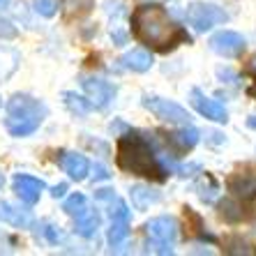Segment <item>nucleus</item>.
Instances as JSON below:
<instances>
[{
    "instance_id": "nucleus-1",
    "label": "nucleus",
    "mask_w": 256,
    "mask_h": 256,
    "mask_svg": "<svg viewBox=\"0 0 256 256\" xmlns=\"http://www.w3.org/2000/svg\"><path fill=\"white\" fill-rule=\"evenodd\" d=\"M132 30L138 42L148 44L157 51H168L180 42H190V37L180 28L162 5H138L132 14Z\"/></svg>"
},
{
    "instance_id": "nucleus-2",
    "label": "nucleus",
    "mask_w": 256,
    "mask_h": 256,
    "mask_svg": "<svg viewBox=\"0 0 256 256\" xmlns=\"http://www.w3.org/2000/svg\"><path fill=\"white\" fill-rule=\"evenodd\" d=\"M116 162L127 173L143 176V178L150 180H164V168L157 164L150 146L138 134H125V136L118 138Z\"/></svg>"
},
{
    "instance_id": "nucleus-3",
    "label": "nucleus",
    "mask_w": 256,
    "mask_h": 256,
    "mask_svg": "<svg viewBox=\"0 0 256 256\" xmlns=\"http://www.w3.org/2000/svg\"><path fill=\"white\" fill-rule=\"evenodd\" d=\"M44 118H46L44 102L30 95H12L7 102L5 130L12 136H28V134L40 130Z\"/></svg>"
},
{
    "instance_id": "nucleus-4",
    "label": "nucleus",
    "mask_w": 256,
    "mask_h": 256,
    "mask_svg": "<svg viewBox=\"0 0 256 256\" xmlns=\"http://www.w3.org/2000/svg\"><path fill=\"white\" fill-rule=\"evenodd\" d=\"M228 14L222 7L212 5V2H192L187 7V24L196 32H206V30L214 28L220 24H226Z\"/></svg>"
},
{
    "instance_id": "nucleus-5",
    "label": "nucleus",
    "mask_w": 256,
    "mask_h": 256,
    "mask_svg": "<svg viewBox=\"0 0 256 256\" xmlns=\"http://www.w3.org/2000/svg\"><path fill=\"white\" fill-rule=\"evenodd\" d=\"M146 231H148V238L152 240L160 254H171L173 242L178 238V222L168 214H160L146 224Z\"/></svg>"
},
{
    "instance_id": "nucleus-6",
    "label": "nucleus",
    "mask_w": 256,
    "mask_h": 256,
    "mask_svg": "<svg viewBox=\"0 0 256 256\" xmlns=\"http://www.w3.org/2000/svg\"><path fill=\"white\" fill-rule=\"evenodd\" d=\"M143 106L148 108L150 114H155L160 120L171 122V125H192V116L187 114V108H182L180 104L164 97H143Z\"/></svg>"
},
{
    "instance_id": "nucleus-7",
    "label": "nucleus",
    "mask_w": 256,
    "mask_h": 256,
    "mask_svg": "<svg viewBox=\"0 0 256 256\" xmlns=\"http://www.w3.org/2000/svg\"><path fill=\"white\" fill-rule=\"evenodd\" d=\"M244 44H247L244 37L236 30H222V32L210 37V48L224 58H238L244 51Z\"/></svg>"
},
{
    "instance_id": "nucleus-8",
    "label": "nucleus",
    "mask_w": 256,
    "mask_h": 256,
    "mask_svg": "<svg viewBox=\"0 0 256 256\" xmlns=\"http://www.w3.org/2000/svg\"><path fill=\"white\" fill-rule=\"evenodd\" d=\"M81 86H84L88 100L92 102V106H100V108L106 106L108 102L116 97V86L104 81V78H100V76H84Z\"/></svg>"
},
{
    "instance_id": "nucleus-9",
    "label": "nucleus",
    "mask_w": 256,
    "mask_h": 256,
    "mask_svg": "<svg viewBox=\"0 0 256 256\" xmlns=\"http://www.w3.org/2000/svg\"><path fill=\"white\" fill-rule=\"evenodd\" d=\"M190 102H192V106L196 108L201 116H206L208 120H214V122H226V120H228L226 108L222 106L217 100H212V97H208V95H203L198 88H194L190 92Z\"/></svg>"
},
{
    "instance_id": "nucleus-10",
    "label": "nucleus",
    "mask_w": 256,
    "mask_h": 256,
    "mask_svg": "<svg viewBox=\"0 0 256 256\" xmlns=\"http://www.w3.org/2000/svg\"><path fill=\"white\" fill-rule=\"evenodd\" d=\"M12 185H14L16 196L24 203H28V206H35V203L40 201V196H42V192H44L42 180L32 178V176H28V173H16L14 180H12Z\"/></svg>"
},
{
    "instance_id": "nucleus-11",
    "label": "nucleus",
    "mask_w": 256,
    "mask_h": 256,
    "mask_svg": "<svg viewBox=\"0 0 256 256\" xmlns=\"http://www.w3.org/2000/svg\"><path fill=\"white\" fill-rule=\"evenodd\" d=\"M60 166L70 176L72 180H86L90 173V162L78 152H62L60 157Z\"/></svg>"
},
{
    "instance_id": "nucleus-12",
    "label": "nucleus",
    "mask_w": 256,
    "mask_h": 256,
    "mask_svg": "<svg viewBox=\"0 0 256 256\" xmlns=\"http://www.w3.org/2000/svg\"><path fill=\"white\" fill-rule=\"evenodd\" d=\"M0 222L26 228L32 224V214H30L28 210H21V208H16V206H12L10 201H2V198H0Z\"/></svg>"
},
{
    "instance_id": "nucleus-13",
    "label": "nucleus",
    "mask_w": 256,
    "mask_h": 256,
    "mask_svg": "<svg viewBox=\"0 0 256 256\" xmlns=\"http://www.w3.org/2000/svg\"><path fill=\"white\" fill-rule=\"evenodd\" d=\"M122 67L125 70H132V72H148L152 67V56L146 51V48H134L130 54L122 56Z\"/></svg>"
},
{
    "instance_id": "nucleus-14",
    "label": "nucleus",
    "mask_w": 256,
    "mask_h": 256,
    "mask_svg": "<svg viewBox=\"0 0 256 256\" xmlns=\"http://www.w3.org/2000/svg\"><path fill=\"white\" fill-rule=\"evenodd\" d=\"M97 226H100V217H97L95 210L86 208L81 214L74 217V228H76V233L84 236V238H92L97 233Z\"/></svg>"
},
{
    "instance_id": "nucleus-15",
    "label": "nucleus",
    "mask_w": 256,
    "mask_h": 256,
    "mask_svg": "<svg viewBox=\"0 0 256 256\" xmlns=\"http://www.w3.org/2000/svg\"><path fill=\"white\" fill-rule=\"evenodd\" d=\"M21 62V54L12 46H0V81H7L16 72Z\"/></svg>"
},
{
    "instance_id": "nucleus-16",
    "label": "nucleus",
    "mask_w": 256,
    "mask_h": 256,
    "mask_svg": "<svg viewBox=\"0 0 256 256\" xmlns=\"http://www.w3.org/2000/svg\"><path fill=\"white\" fill-rule=\"evenodd\" d=\"M228 190L236 194V196L250 198L256 194V178L247 176V173H238V176H231L228 178Z\"/></svg>"
},
{
    "instance_id": "nucleus-17",
    "label": "nucleus",
    "mask_w": 256,
    "mask_h": 256,
    "mask_svg": "<svg viewBox=\"0 0 256 256\" xmlns=\"http://www.w3.org/2000/svg\"><path fill=\"white\" fill-rule=\"evenodd\" d=\"M160 201V194L155 190H150V187H143V185H136L132 187V203H134V208L136 210H146L148 206Z\"/></svg>"
},
{
    "instance_id": "nucleus-18",
    "label": "nucleus",
    "mask_w": 256,
    "mask_h": 256,
    "mask_svg": "<svg viewBox=\"0 0 256 256\" xmlns=\"http://www.w3.org/2000/svg\"><path fill=\"white\" fill-rule=\"evenodd\" d=\"M198 130L196 127H192V125H182V130H178L176 134H171V141L178 146L180 150H190V148H194L198 143Z\"/></svg>"
},
{
    "instance_id": "nucleus-19",
    "label": "nucleus",
    "mask_w": 256,
    "mask_h": 256,
    "mask_svg": "<svg viewBox=\"0 0 256 256\" xmlns=\"http://www.w3.org/2000/svg\"><path fill=\"white\" fill-rule=\"evenodd\" d=\"M130 236V220H114L111 228H108V244L111 247H120Z\"/></svg>"
},
{
    "instance_id": "nucleus-20",
    "label": "nucleus",
    "mask_w": 256,
    "mask_h": 256,
    "mask_svg": "<svg viewBox=\"0 0 256 256\" xmlns=\"http://www.w3.org/2000/svg\"><path fill=\"white\" fill-rule=\"evenodd\" d=\"M62 100H65L67 108H70L72 114H76V116H88L90 108H92V102L84 100V97L76 95V92H62Z\"/></svg>"
},
{
    "instance_id": "nucleus-21",
    "label": "nucleus",
    "mask_w": 256,
    "mask_h": 256,
    "mask_svg": "<svg viewBox=\"0 0 256 256\" xmlns=\"http://www.w3.org/2000/svg\"><path fill=\"white\" fill-rule=\"evenodd\" d=\"M92 7H95V0H62V10H65V14L70 18L84 16Z\"/></svg>"
},
{
    "instance_id": "nucleus-22",
    "label": "nucleus",
    "mask_w": 256,
    "mask_h": 256,
    "mask_svg": "<svg viewBox=\"0 0 256 256\" xmlns=\"http://www.w3.org/2000/svg\"><path fill=\"white\" fill-rule=\"evenodd\" d=\"M86 208H88V201H86V196L81 194V192L72 194V196L67 198L65 203H62V210H65L70 217H76V214H81Z\"/></svg>"
},
{
    "instance_id": "nucleus-23",
    "label": "nucleus",
    "mask_w": 256,
    "mask_h": 256,
    "mask_svg": "<svg viewBox=\"0 0 256 256\" xmlns=\"http://www.w3.org/2000/svg\"><path fill=\"white\" fill-rule=\"evenodd\" d=\"M35 12L40 16H54L58 12V2L56 0H35Z\"/></svg>"
},
{
    "instance_id": "nucleus-24",
    "label": "nucleus",
    "mask_w": 256,
    "mask_h": 256,
    "mask_svg": "<svg viewBox=\"0 0 256 256\" xmlns=\"http://www.w3.org/2000/svg\"><path fill=\"white\" fill-rule=\"evenodd\" d=\"M220 208H222V217H224V220H228V222H238L240 217H242L240 208L233 201H224Z\"/></svg>"
},
{
    "instance_id": "nucleus-25",
    "label": "nucleus",
    "mask_w": 256,
    "mask_h": 256,
    "mask_svg": "<svg viewBox=\"0 0 256 256\" xmlns=\"http://www.w3.org/2000/svg\"><path fill=\"white\" fill-rule=\"evenodd\" d=\"M14 37H16L14 24L7 21V18H0V40H14Z\"/></svg>"
},
{
    "instance_id": "nucleus-26",
    "label": "nucleus",
    "mask_w": 256,
    "mask_h": 256,
    "mask_svg": "<svg viewBox=\"0 0 256 256\" xmlns=\"http://www.w3.org/2000/svg\"><path fill=\"white\" fill-rule=\"evenodd\" d=\"M42 233H44V238H46L48 242H54V244L62 238V233L58 231V226H51V224H46V226L42 228Z\"/></svg>"
},
{
    "instance_id": "nucleus-27",
    "label": "nucleus",
    "mask_w": 256,
    "mask_h": 256,
    "mask_svg": "<svg viewBox=\"0 0 256 256\" xmlns=\"http://www.w3.org/2000/svg\"><path fill=\"white\" fill-rule=\"evenodd\" d=\"M233 242L238 244V247H236V250H226L228 254H256V250H250L252 244H247V242H242V240H233Z\"/></svg>"
},
{
    "instance_id": "nucleus-28",
    "label": "nucleus",
    "mask_w": 256,
    "mask_h": 256,
    "mask_svg": "<svg viewBox=\"0 0 256 256\" xmlns=\"http://www.w3.org/2000/svg\"><path fill=\"white\" fill-rule=\"evenodd\" d=\"M192 171H201L198 164H187V166H178V176H192Z\"/></svg>"
},
{
    "instance_id": "nucleus-29",
    "label": "nucleus",
    "mask_w": 256,
    "mask_h": 256,
    "mask_svg": "<svg viewBox=\"0 0 256 256\" xmlns=\"http://www.w3.org/2000/svg\"><path fill=\"white\" fill-rule=\"evenodd\" d=\"M106 178H108L106 168H104V166H100V164H97V166H95V180H106Z\"/></svg>"
},
{
    "instance_id": "nucleus-30",
    "label": "nucleus",
    "mask_w": 256,
    "mask_h": 256,
    "mask_svg": "<svg viewBox=\"0 0 256 256\" xmlns=\"http://www.w3.org/2000/svg\"><path fill=\"white\" fill-rule=\"evenodd\" d=\"M65 192H67L65 185H58V187H54V192H51V194H54V198H60V196H65Z\"/></svg>"
},
{
    "instance_id": "nucleus-31",
    "label": "nucleus",
    "mask_w": 256,
    "mask_h": 256,
    "mask_svg": "<svg viewBox=\"0 0 256 256\" xmlns=\"http://www.w3.org/2000/svg\"><path fill=\"white\" fill-rule=\"evenodd\" d=\"M250 95H252V97H254V100H256V84H254V86H252V88H250Z\"/></svg>"
},
{
    "instance_id": "nucleus-32",
    "label": "nucleus",
    "mask_w": 256,
    "mask_h": 256,
    "mask_svg": "<svg viewBox=\"0 0 256 256\" xmlns=\"http://www.w3.org/2000/svg\"><path fill=\"white\" fill-rule=\"evenodd\" d=\"M7 5H10V0H0V10H5Z\"/></svg>"
},
{
    "instance_id": "nucleus-33",
    "label": "nucleus",
    "mask_w": 256,
    "mask_h": 256,
    "mask_svg": "<svg viewBox=\"0 0 256 256\" xmlns=\"http://www.w3.org/2000/svg\"><path fill=\"white\" fill-rule=\"evenodd\" d=\"M252 70H254V72H256V58H254V60H252Z\"/></svg>"
},
{
    "instance_id": "nucleus-34",
    "label": "nucleus",
    "mask_w": 256,
    "mask_h": 256,
    "mask_svg": "<svg viewBox=\"0 0 256 256\" xmlns=\"http://www.w3.org/2000/svg\"><path fill=\"white\" fill-rule=\"evenodd\" d=\"M2 182H5V178H2V173H0V187H2Z\"/></svg>"
},
{
    "instance_id": "nucleus-35",
    "label": "nucleus",
    "mask_w": 256,
    "mask_h": 256,
    "mask_svg": "<svg viewBox=\"0 0 256 256\" xmlns=\"http://www.w3.org/2000/svg\"><path fill=\"white\" fill-rule=\"evenodd\" d=\"M0 104H2V100H0Z\"/></svg>"
}]
</instances>
